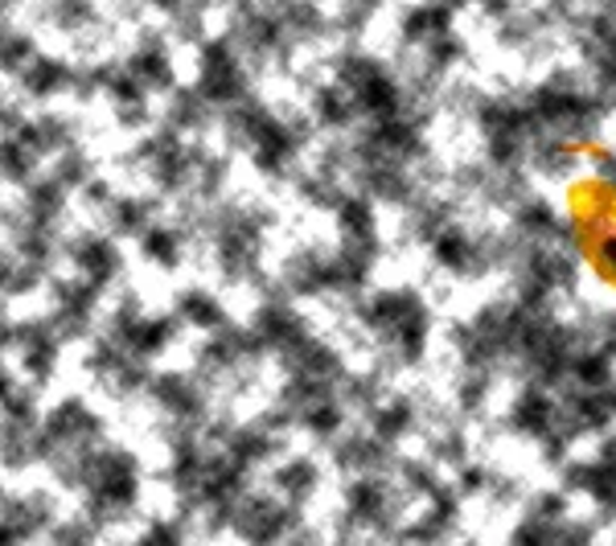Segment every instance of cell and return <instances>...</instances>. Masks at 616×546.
I'll use <instances>...</instances> for the list:
<instances>
[{"instance_id": "obj_1", "label": "cell", "mask_w": 616, "mask_h": 546, "mask_svg": "<svg viewBox=\"0 0 616 546\" xmlns=\"http://www.w3.org/2000/svg\"><path fill=\"white\" fill-rule=\"evenodd\" d=\"M243 95V66L239 57L230 54L227 45H210L206 57H201V99L230 103Z\"/></svg>"}, {"instance_id": "obj_2", "label": "cell", "mask_w": 616, "mask_h": 546, "mask_svg": "<svg viewBox=\"0 0 616 546\" xmlns=\"http://www.w3.org/2000/svg\"><path fill=\"white\" fill-rule=\"evenodd\" d=\"M416 313H424V304H419L416 292H378V296L366 304V325L378 333H387V337H395Z\"/></svg>"}, {"instance_id": "obj_3", "label": "cell", "mask_w": 616, "mask_h": 546, "mask_svg": "<svg viewBox=\"0 0 616 546\" xmlns=\"http://www.w3.org/2000/svg\"><path fill=\"white\" fill-rule=\"evenodd\" d=\"M431 246H436V263L448 267V272H457V275H469L486 263V251H481V246H477L473 239L457 227L440 230V234L431 239Z\"/></svg>"}, {"instance_id": "obj_4", "label": "cell", "mask_w": 616, "mask_h": 546, "mask_svg": "<svg viewBox=\"0 0 616 546\" xmlns=\"http://www.w3.org/2000/svg\"><path fill=\"white\" fill-rule=\"evenodd\" d=\"M560 411H555V402L551 395H543L539 387L522 390V399L514 402V428L526 431V435H539L543 440L551 428H560Z\"/></svg>"}, {"instance_id": "obj_5", "label": "cell", "mask_w": 616, "mask_h": 546, "mask_svg": "<svg viewBox=\"0 0 616 546\" xmlns=\"http://www.w3.org/2000/svg\"><path fill=\"white\" fill-rule=\"evenodd\" d=\"M255 337L263 345H280V349H292L296 342H304V325L301 316L284 308V304H268L255 321Z\"/></svg>"}, {"instance_id": "obj_6", "label": "cell", "mask_w": 616, "mask_h": 546, "mask_svg": "<svg viewBox=\"0 0 616 546\" xmlns=\"http://www.w3.org/2000/svg\"><path fill=\"white\" fill-rule=\"evenodd\" d=\"M345 502H349V517H358V522H378V517L387 514L390 505V493L383 481H354L349 493H345Z\"/></svg>"}, {"instance_id": "obj_7", "label": "cell", "mask_w": 616, "mask_h": 546, "mask_svg": "<svg viewBox=\"0 0 616 546\" xmlns=\"http://www.w3.org/2000/svg\"><path fill=\"white\" fill-rule=\"evenodd\" d=\"M288 510L284 505H272V502H255L251 510H247V517L239 522L243 526L247 538H280V534L288 531Z\"/></svg>"}, {"instance_id": "obj_8", "label": "cell", "mask_w": 616, "mask_h": 546, "mask_svg": "<svg viewBox=\"0 0 616 546\" xmlns=\"http://www.w3.org/2000/svg\"><path fill=\"white\" fill-rule=\"evenodd\" d=\"M448 33V4H428V9H411L403 17V38L407 42H424L428 45L431 38Z\"/></svg>"}, {"instance_id": "obj_9", "label": "cell", "mask_w": 616, "mask_h": 546, "mask_svg": "<svg viewBox=\"0 0 616 546\" xmlns=\"http://www.w3.org/2000/svg\"><path fill=\"white\" fill-rule=\"evenodd\" d=\"M316 115H321V124H333V128H337V124H345V119L354 115V95H349L342 83L321 86V91H316Z\"/></svg>"}, {"instance_id": "obj_10", "label": "cell", "mask_w": 616, "mask_h": 546, "mask_svg": "<svg viewBox=\"0 0 616 546\" xmlns=\"http://www.w3.org/2000/svg\"><path fill=\"white\" fill-rule=\"evenodd\" d=\"M275 485L284 489L292 502H301V497H309L316 489V469L313 460H292V464H284L280 473H275Z\"/></svg>"}, {"instance_id": "obj_11", "label": "cell", "mask_w": 616, "mask_h": 546, "mask_svg": "<svg viewBox=\"0 0 616 546\" xmlns=\"http://www.w3.org/2000/svg\"><path fill=\"white\" fill-rule=\"evenodd\" d=\"M387 440H349V444L342 448V464L345 469H358V473H370V469H378L383 460H387Z\"/></svg>"}, {"instance_id": "obj_12", "label": "cell", "mask_w": 616, "mask_h": 546, "mask_svg": "<svg viewBox=\"0 0 616 546\" xmlns=\"http://www.w3.org/2000/svg\"><path fill=\"white\" fill-rule=\"evenodd\" d=\"M416 416H411V402H390V407H378V416H374V431H378V440H399L403 431H411Z\"/></svg>"}, {"instance_id": "obj_13", "label": "cell", "mask_w": 616, "mask_h": 546, "mask_svg": "<svg viewBox=\"0 0 616 546\" xmlns=\"http://www.w3.org/2000/svg\"><path fill=\"white\" fill-rule=\"evenodd\" d=\"M518 227L526 230L531 239H551V234H560L555 210H551V206H543V201H531V206H522V210H518Z\"/></svg>"}, {"instance_id": "obj_14", "label": "cell", "mask_w": 616, "mask_h": 546, "mask_svg": "<svg viewBox=\"0 0 616 546\" xmlns=\"http://www.w3.org/2000/svg\"><path fill=\"white\" fill-rule=\"evenodd\" d=\"M79 263H83L86 272H91V280H107V275L115 272V246L103 243V239H91V243H83V251H79Z\"/></svg>"}, {"instance_id": "obj_15", "label": "cell", "mask_w": 616, "mask_h": 546, "mask_svg": "<svg viewBox=\"0 0 616 546\" xmlns=\"http://www.w3.org/2000/svg\"><path fill=\"white\" fill-rule=\"evenodd\" d=\"M132 71L140 74V78H148V83H160V86L173 78L169 54H165L160 45H148V50H140V54L132 57Z\"/></svg>"}, {"instance_id": "obj_16", "label": "cell", "mask_w": 616, "mask_h": 546, "mask_svg": "<svg viewBox=\"0 0 616 546\" xmlns=\"http://www.w3.org/2000/svg\"><path fill=\"white\" fill-rule=\"evenodd\" d=\"M268 452H272V440H268V435H263V431H239V435H234V440H230V460H234V464H251V460H263L268 456Z\"/></svg>"}, {"instance_id": "obj_17", "label": "cell", "mask_w": 616, "mask_h": 546, "mask_svg": "<svg viewBox=\"0 0 616 546\" xmlns=\"http://www.w3.org/2000/svg\"><path fill=\"white\" fill-rule=\"evenodd\" d=\"M177 234L173 230H165V227H157V230H148L144 234V255L153 259V263H165V267H173L177 259H181V251H177Z\"/></svg>"}, {"instance_id": "obj_18", "label": "cell", "mask_w": 616, "mask_h": 546, "mask_svg": "<svg viewBox=\"0 0 616 546\" xmlns=\"http://www.w3.org/2000/svg\"><path fill=\"white\" fill-rule=\"evenodd\" d=\"M181 313L194 321V325H218L222 321V308H218L215 296H206V292H189V296H181Z\"/></svg>"}, {"instance_id": "obj_19", "label": "cell", "mask_w": 616, "mask_h": 546, "mask_svg": "<svg viewBox=\"0 0 616 546\" xmlns=\"http://www.w3.org/2000/svg\"><path fill=\"white\" fill-rule=\"evenodd\" d=\"M304 423L316 431V435H333L342 428V407H333L330 399H316L304 407Z\"/></svg>"}, {"instance_id": "obj_20", "label": "cell", "mask_w": 616, "mask_h": 546, "mask_svg": "<svg viewBox=\"0 0 616 546\" xmlns=\"http://www.w3.org/2000/svg\"><path fill=\"white\" fill-rule=\"evenodd\" d=\"M157 395H160V402H169L173 411H181V416L198 411V395H194L189 382H181V378H160Z\"/></svg>"}, {"instance_id": "obj_21", "label": "cell", "mask_w": 616, "mask_h": 546, "mask_svg": "<svg viewBox=\"0 0 616 546\" xmlns=\"http://www.w3.org/2000/svg\"><path fill=\"white\" fill-rule=\"evenodd\" d=\"M575 165V153L563 140L539 144V169L543 172H567Z\"/></svg>"}, {"instance_id": "obj_22", "label": "cell", "mask_w": 616, "mask_h": 546, "mask_svg": "<svg viewBox=\"0 0 616 546\" xmlns=\"http://www.w3.org/2000/svg\"><path fill=\"white\" fill-rule=\"evenodd\" d=\"M592 259H596V267H601L608 280H616V230H608V234H601V239H596V246H592Z\"/></svg>"}, {"instance_id": "obj_23", "label": "cell", "mask_w": 616, "mask_h": 546, "mask_svg": "<svg viewBox=\"0 0 616 546\" xmlns=\"http://www.w3.org/2000/svg\"><path fill=\"white\" fill-rule=\"evenodd\" d=\"M0 169L9 172V177H25V172H29L25 148H21V144H13V140L0 144Z\"/></svg>"}, {"instance_id": "obj_24", "label": "cell", "mask_w": 616, "mask_h": 546, "mask_svg": "<svg viewBox=\"0 0 616 546\" xmlns=\"http://www.w3.org/2000/svg\"><path fill=\"white\" fill-rule=\"evenodd\" d=\"M563 510H567V502H563L560 493H546V497H539L531 505V517H539V522H560Z\"/></svg>"}, {"instance_id": "obj_25", "label": "cell", "mask_w": 616, "mask_h": 546, "mask_svg": "<svg viewBox=\"0 0 616 546\" xmlns=\"http://www.w3.org/2000/svg\"><path fill=\"white\" fill-rule=\"evenodd\" d=\"M29 83H33V91H38V95H45V91H54V86L62 83V66H54V62H42L38 71L29 74Z\"/></svg>"}, {"instance_id": "obj_26", "label": "cell", "mask_w": 616, "mask_h": 546, "mask_svg": "<svg viewBox=\"0 0 616 546\" xmlns=\"http://www.w3.org/2000/svg\"><path fill=\"white\" fill-rule=\"evenodd\" d=\"M403 476H407V481H411V489H416V493H424V497H431V493H436V476H431V469H419V464H407V469H403Z\"/></svg>"}, {"instance_id": "obj_27", "label": "cell", "mask_w": 616, "mask_h": 546, "mask_svg": "<svg viewBox=\"0 0 616 546\" xmlns=\"http://www.w3.org/2000/svg\"><path fill=\"white\" fill-rule=\"evenodd\" d=\"M144 218V206L140 201H128V206H115V227L119 230H136Z\"/></svg>"}, {"instance_id": "obj_28", "label": "cell", "mask_w": 616, "mask_h": 546, "mask_svg": "<svg viewBox=\"0 0 616 546\" xmlns=\"http://www.w3.org/2000/svg\"><path fill=\"white\" fill-rule=\"evenodd\" d=\"M436 456L440 460H464V440H460V435H445L440 448H436Z\"/></svg>"}, {"instance_id": "obj_29", "label": "cell", "mask_w": 616, "mask_h": 546, "mask_svg": "<svg viewBox=\"0 0 616 546\" xmlns=\"http://www.w3.org/2000/svg\"><path fill=\"white\" fill-rule=\"evenodd\" d=\"M604 395H608V407H613V416H616V378L608 382V387H604Z\"/></svg>"}, {"instance_id": "obj_30", "label": "cell", "mask_w": 616, "mask_h": 546, "mask_svg": "<svg viewBox=\"0 0 616 546\" xmlns=\"http://www.w3.org/2000/svg\"><path fill=\"white\" fill-rule=\"evenodd\" d=\"M0 399H9V378L0 374Z\"/></svg>"}, {"instance_id": "obj_31", "label": "cell", "mask_w": 616, "mask_h": 546, "mask_svg": "<svg viewBox=\"0 0 616 546\" xmlns=\"http://www.w3.org/2000/svg\"><path fill=\"white\" fill-rule=\"evenodd\" d=\"M452 4H464V0H452Z\"/></svg>"}, {"instance_id": "obj_32", "label": "cell", "mask_w": 616, "mask_h": 546, "mask_svg": "<svg viewBox=\"0 0 616 546\" xmlns=\"http://www.w3.org/2000/svg\"><path fill=\"white\" fill-rule=\"evenodd\" d=\"M366 4H370V0H366Z\"/></svg>"}]
</instances>
